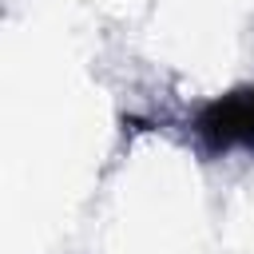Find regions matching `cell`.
<instances>
[{"label":"cell","instance_id":"cell-1","mask_svg":"<svg viewBox=\"0 0 254 254\" xmlns=\"http://www.w3.org/2000/svg\"><path fill=\"white\" fill-rule=\"evenodd\" d=\"M198 135L214 151L234 147V143L254 147V87H242V91H230L206 103L198 115Z\"/></svg>","mask_w":254,"mask_h":254}]
</instances>
